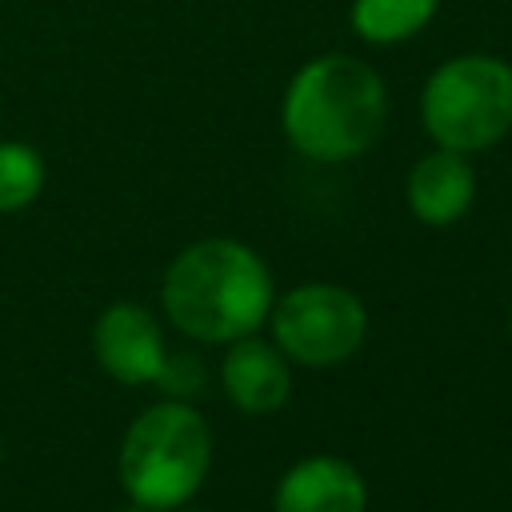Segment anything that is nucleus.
Returning a JSON list of instances; mask_svg holds the SVG:
<instances>
[{"label":"nucleus","instance_id":"1","mask_svg":"<svg viewBox=\"0 0 512 512\" xmlns=\"http://www.w3.org/2000/svg\"><path fill=\"white\" fill-rule=\"evenodd\" d=\"M168 320L204 344L252 336L272 312V272L240 240H196L164 272L160 284Z\"/></svg>","mask_w":512,"mask_h":512},{"label":"nucleus","instance_id":"2","mask_svg":"<svg viewBox=\"0 0 512 512\" xmlns=\"http://www.w3.org/2000/svg\"><path fill=\"white\" fill-rule=\"evenodd\" d=\"M288 144L320 164L352 160L376 144L388 120L384 80L356 56H316L284 92Z\"/></svg>","mask_w":512,"mask_h":512},{"label":"nucleus","instance_id":"3","mask_svg":"<svg viewBox=\"0 0 512 512\" xmlns=\"http://www.w3.org/2000/svg\"><path fill=\"white\" fill-rule=\"evenodd\" d=\"M212 464V428L208 420L180 404L164 400L140 412L120 440V484L132 504L148 512H172L196 496Z\"/></svg>","mask_w":512,"mask_h":512},{"label":"nucleus","instance_id":"4","mask_svg":"<svg viewBox=\"0 0 512 512\" xmlns=\"http://www.w3.org/2000/svg\"><path fill=\"white\" fill-rule=\"evenodd\" d=\"M420 120L440 148L480 152L512 128V68L496 56H456L440 64L420 96Z\"/></svg>","mask_w":512,"mask_h":512},{"label":"nucleus","instance_id":"5","mask_svg":"<svg viewBox=\"0 0 512 512\" xmlns=\"http://www.w3.org/2000/svg\"><path fill=\"white\" fill-rule=\"evenodd\" d=\"M272 340L304 368H332L360 352L368 336V312L356 292L340 284H300L272 300Z\"/></svg>","mask_w":512,"mask_h":512},{"label":"nucleus","instance_id":"6","mask_svg":"<svg viewBox=\"0 0 512 512\" xmlns=\"http://www.w3.org/2000/svg\"><path fill=\"white\" fill-rule=\"evenodd\" d=\"M100 368L120 384H156L168 364L164 332L140 304H112L92 328Z\"/></svg>","mask_w":512,"mask_h":512},{"label":"nucleus","instance_id":"7","mask_svg":"<svg viewBox=\"0 0 512 512\" xmlns=\"http://www.w3.org/2000/svg\"><path fill=\"white\" fill-rule=\"evenodd\" d=\"M272 512H368V484L340 456H304L280 476Z\"/></svg>","mask_w":512,"mask_h":512},{"label":"nucleus","instance_id":"8","mask_svg":"<svg viewBox=\"0 0 512 512\" xmlns=\"http://www.w3.org/2000/svg\"><path fill=\"white\" fill-rule=\"evenodd\" d=\"M220 384L240 412L268 416V412L284 408V400L292 392V368H288V356L276 348V340L240 336L224 352Z\"/></svg>","mask_w":512,"mask_h":512},{"label":"nucleus","instance_id":"9","mask_svg":"<svg viewBox=\"0 0 512 512\" xmlns=\"http://www.w3.org/2000/svg\"><path fill=\"white\" fill-rule=\"evenodd\" d=\"M472 196H476V172L464 160V152L452 148L428 152L408 172V208L420 224L432 228L456 224L472 208Z\"/></svg>","mask_w":512,"mask_h":512},{"label":"nucleus","instance_id":"10","mask_svg":"<svg viewBox=\"0 0 512 512\" xmlns=\"http://www.w3.org/2000/svg\"><path fill=\"white\" fill-rule=\"evenodd\" d=\"M436 12V0H356L352 4V28L360 40L372 44H396L420 32Z\"/></svg>","mask_w":512,"mask_h":512},{"label":"nucleus","instance_id":"11","mask_svg":"<svg viewBox=\"0 0 512 512\" xmlns=\"http://www.w3.org/2000/svg\"><path fill=\"white\" fill-rule=\"evenodd\" d=\"M44 188V160L20 140H0V212L28 208Z\"/></svg>","mask_w":512,"mask_h":512},{"label":"nucleus","instance_id":"12","mask_svg":"<svg viewBox=\"0 0 512 512\" xmlns=\"http://www.w3.org/2000/svg\"><path fill=\"white\" fill-rule=\"evenodd\" d=\"M112 512H148V508H140V504H132V500H128L124 508H112Z\"/></svg>","mask_w":512,"mask_h":512},{"label":"nucleus","instance_id":"13","mask_svg":"<svg viewBox=\"0 0 512 512\" xmlns=\"http://www.w3.org/2000/svg\"><path fill=\"white\" fill-rule=\"evenodd\" d=\"M172 512H208V508H184V504H180V508H172Z\"/></svg>","mask_w":512,"mask_h":512},{"label":"nucleus","instance_id":"14","mask_svg":"<svg viewBox=\"0 0 512 512\" xmlns=\"http://www.w3.org/2000/svg\"><path fill=\"white\" fill-rule=\"evenodd\" d=\"M508 324H512V316H508Z\"/></svg>","mask_w":512,"mask_h":512}]
</instances>
